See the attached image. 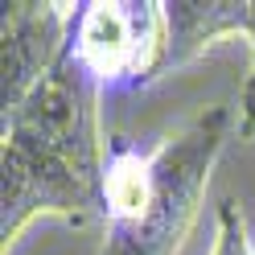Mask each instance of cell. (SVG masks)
Here are the masks:
<instances>
[{
	"label": "cell",
	"mask_w": 255,
	"mask_h": 255,
	"mask_svg": "<svg viewBox=\"0 0 255 255\" xmlns=\"http://www.w3.org/2000/svg\"><path fill=\"white\" fill-rule=\"evenodd\" d=\"M99 99L91 78L62 54L58 66L4 111V255L37 218H62L74 227L103 218L107 140L99 136Z\"/></svg>",
	"instance_id": "6da1fadb"
},
{
	"label": "cell",
	"mask_w": 255,
	"mask_h": 255,
	"mask_svg": "<svg viewBox=\"0 0 255 255\" xmlns=\"http://www.w3.org/2000/svg\"><path fill=\"white\" fill-rule=\"evenodd\" d=\"M227 136L231 111L206 107L152 148L107 140L99 255H181Z\"/></svg>",
	"instance_id": "7a4b0ae2"
},
{
	"label": "cell",
	"mask_w": 255,
	"mask_h": 255,
	"mask_svg": "<svg viewBox=\"0 0 255 255\" xmlns=\"http://www.w3.org/2000/svg\"><path fill=\"white\" fill-rule=\"evenodd\" d=\"M66 58L99 95H124L169 74V8L156 0H87L70 17Z\"/></svg>",
	"instance_id": "3957f363"
},
{
	"label": "cell",
	"mask_w": 255,
	"mask_h": 255,
	"mask_svg": "<svg viewBox=\"0 0 255 255\" xmlns=\"http://www.w3.org/2000/svg\"><path fill=\"white\" fill-rule=\"evenodd\" d=\"M78 4H8L4 45H0V103L17 107L50 74L70 37V17Z\"/></svg>",
	"instance_id": "277c9868"
},
{
	"label": "cell",
	"mask_w": 255,
	"mask_h": 255,
	"mask_svg": "<svg viewBox=\"0 0 255 255\" xmlns=\"http://www.w3.org/2000/svg\"><path fill=\"white\" fill-rule=\"evenodd\" d=\"M169 8V70L198 58L218 37L243 29L247 0H173Z\"/></svg>",
	"instance_id": "5b68a950"
},
{
	"label": "cell",
	"mask_w": 255,
	"mask_h": 255,
	"mask_svg": "<svg viewBox=\"0 0 255 255\" xmlns=\"http://www.w3.org/2000/svg\"><path fill=\"white\" fill-rule=\"evenodd\" d=\"M210 255H251V235H247V227H243V218H239V206H235V202H222V206H218Z\"/></svg>",
	"instance_id": "8992f818"
},
{
	"label": "cell",
	"mask_w": 255,
	"mask_h": 255,
	"mask_svg": "<svg viewBox=\"0 0 255 255\" xmlns=\"http://www.w3.org/2000/svg\"><path fill=\"white\" fill-rule=\"evenodd\" d=\"M247 41H251V74H247V83H243V95H255V0H247V8H243V29H239Z\"/></svg>",
	"instance_id": "52a82bcc"
},
{
	"label": "cell",
	"mask_w": 255,
	"mask_h": 255,
	"mask_svg": "<svg viewBox=\"0 0 255 255\" xmlns=\"http://www.w3.org/2000/svg\"><path fill=\"white\" fill-rule=\"evenodd\" d=\"M239 132L247 140H255V95H243V99H239Z\"/></svg>",
	"instance_id": "ba28073f"
}]
</instances>
